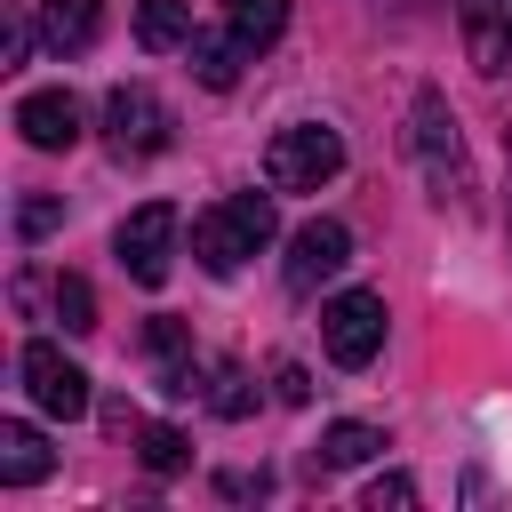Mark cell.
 <instances>
[{
    "label": "cell",
    "mask_w": 512,
    "mask_h": 512,
    "mask_svg": "<svg viewBox=\"0 0 512 512\" xmlns=\"http://www.w3.org/2000/svg\"><path fill=\"white\" fill-rule=\"evenodd\" d=\"M120 272L136 280V288H160L168 280V256H176V208L168 200H144L128 224H120Z\"/></svg>",
    "instance_id": "5"
},
{
    "label": "cell",
    "mask_w": 512,
    "mask_h": 512,
    "mask_svg": "<svg viewBox=\"0 0 512 512\" xmlns=\"http://www.w3.org/2000/svg\"><path fill=\"white\" fill-rule=\"evenodd\" d=\"M336 168H344V136L320 128V120H288L264 144V184L272 192H320Z\"/></svg>",
    "instance_id": "2"
},
{
    "label": "cell",
    "mask_w": 512,
    "mask_h": 512,
    "mask_svg": "<svg viewBox=\"0 0 512 512\" xmlns=\"http://www.w3.org/2000/svg\"><path fill=\"white\" fill-rule=\"evenodd\" d=\"M144 352H152L160 392H176V400L200 392V384H192V336H184V320H152V328H144Z\"/></svg>",
    "instance_id": "10"
},
{
    "label": "cell",
    "mask_w": 512,
    "mask_h": 512,
    "mask_svg": "<svg viewBox=\"0 0 512 512\" xmlns=\"http://www.w3.org/2000/svg\"><path fill=\"white\" fill-rule=\"evenodd\" d=\"M224 32L256 56V48H272L288 32V0H224Z\"/></svg>",
    "instance_id": "15"
},
{
    "label": "cell",
    "mask_w": 512,
    "mask_h": 512,
    "mask_svg": "<svg viewBox=\"0 0 512 512\" xmlns=\"http://www.w3.org/2000/svg\"><path fill=\"white\" fill-rule=\"evenodd\" d=\"M464 40H472V64H480V72H504V64H512L504 0H464Z\"/></svg>",
    "instance_id": "13"
},
{
    "label": "cell",
    "mask_w": 512,
    "mask_h": 512,
    "mask_svg": "<svg viewBox=\"0 0 512 512\" xmlns=\"http://www.w3.org/2000/svg\"><path fill=\"white\" fill-rule=\"evenodd\" d=\"M56 320H64V336H88V328H96V288H88L80 272L56 280Z\"/></svg>",
    "instance_id": "19"
},
{
    "label": "cell",
    "mask_w": 512,
    "mask_h": 512,
    "mask_svg": "<svg viewBox=\"0 0 512 512\" xmlns=\"http://www.w3.org/2000/svg\"><path fill=\"white\" fill-rule=\"evenodd\" d=\"M408 144H416V160H424V176H432V184H456V176H464V136H456V112H448V96H440V88H416Z\"/></svg>",
    "instance_id": "7"
},
{
    "label": "cell",
    "mask_w": 512,
    "mask_h": 512,
    "mask_svg": "<svg viewBox=\"0 0 512 512\" xmlns=\"http://www.w3.org/2000/svg\"><path fill=\"white\" fill-rule=\"evenodd\" d=\"M32 48V24H24V0H8V64H24Z\"/></svg>",
    "instance_id": "24"
},
{
    "label": "cell",
    "mask_w": 512,
    "mask_h": 512,
    "mask_svg": "<svg viewBox=\"0 0 512 512\" xmlns=\"http://www.w3.org/2000/svg\"><path fill=\"white\" fill-rule=\"evenodd\" d=\"M272 192H232V200H216L208 216H192V256H200V272H216V280H232L264 240H272Z\"/></svg>",
    "instance_id": "1"
},
{
    "label": "cell",
    "mask_w": 512,
    "mask_h": 512,
    "mask_svg": "<svg viewBox=\"0 0 512 512\" xmlns=\"http://www.w3.org/2000/svg\"><path fill=\"white\" fill-rule=\"evenodd\" d=\"M104 144H112V160H152L168 144V104L144 80H120L104 96Z\"/></svg>",
    "instance_id": "4"
},
{
    "label": "cell",
    "mask_w": 512,
    "mask_h": 512,
    "mask_svg": "<svg viewBox=\"0 0 512 512\" xmlns=\"http://www.w3.org/2000/svg\"><path fill=\"white\" fill-rule=\"evenodd\" d=\"M320 344H328L336 368H368V360L384 352V296H368V288L328 296V304H320Z\"/></svg>",
    "instance_id": "3"
},
{
    "label": "cell",
    "mask_w": 512,
    "mask_h": 512,
    "mask_svg": "<svg viewBox=\"0 0 512 512\" xmlns=\"http://www.w3.org/2000/svg\"><path fill=\"white\" fill-rule=\"evenodd\" d=\"M24 392H32V408H40V416H56V424H72V416H88V408H96L88 368H72L56 344H24Z\"/></svg>",
    "instance_id": "6"
},
{
    "label": "cell",
    "mask_w": 512,
    "mask_h": 512,
    "mask_svg": "<svg viewBox=\"0 0 512 512\" xmlns=\"http://www.w3.org/2000/svg\"><path fill=\"white\" fill-rule=\"evenodd\" d=\"M216 488H224V496H264V488H272V480H264V472H256V480H248V472H224V480H216Z\"/></svg>",
    "instance_id": "25"
},
{
    "label": "cell",
    "mask_w": 512,
    "mask_h": 512,
    "mask_svg": "<svg viewBox=\"0 0 512 512\" xmlns=\"http://www.w3.org/2000/svg\"><path fill=\"white\" fill-rule=\"evenodd\" d=\"M48 464H56L48 440H40L24 416H8V424H0V480H8V488H32V480H48Z\"/></svg>",
    "instance_id": "12"
},
{
    "label": "cell",
    "mask_w": 512,
    "mask_h": 512,
    "mask_svg": "<svg viewBox=\"0 0 512 512\" xmlns=\"http://www.w3.org/2000/svg\"><path fill=\"white\" fill-rule=\"evenodd\" d=\"M136 48H192V0H136Z\"/></svg>",
    "instance_id": "14"
},
{
    "label": "cell",
    "mask_w": 512,
    "mask_h": 512,
    "mask_svg": "<svg viewBox=\"0 0 512 512\" xmlns=\"http://www.w3.org/2000/svg\"><path fill=\"white\" fill-rule=\"evenodd\" d=\"M240 40L232 32H192V72H200V88H232L240 80Z\"/></svg>",
    "instance_id": "17"
},
{
    "label": "cell",
    "mask_w": 512,
    "mask_h": 512,
    "mask_svg": "<svg viewBox=\"0 0 512 512\" xmlns=\"http://www.w3.org/2000/svg\"><path fill=\"white\" fill-rule=\"evenodd\" d=\"M208 408H216V416H248V408H256V392H248V376H240L232 360L216 368V392H208Z\"/></svg>",
    "instance_id": "21"
},
{
    "label": "cell",
    "mask_w": 512,
    "mask_h": 512,
    "mask_svg": "<svg viewBox=\"0 0 512 512\" xmlns=\"http://www.w3.org/2000/svg\"><path fill=\"white\" fill-rule=\"evenodd\" d=\"M272 384H280V400H288V408H304V400H312V376H304L296 360H280V376H272Z\"/></svg>",
    "instance_id": "23"
},
{
    "label": "cell",
    "mask_w": 512,
    "mask_h": 512,
    "mask_svg": "<svg viewBox=\"0 0 512 512\" xmlns=\"http://www.w3.org/2000/svg\"><path fill=\"white\" fill-rule=\"evenodd\" d=\"M96 24H104V0H40V40L56 56H80L96 40Z\"/></svg>",
    "instance_id": "11"
},
{
    "label": "cell",
    "mask_w": 512,
    "mask_h": 512,
    "mask_svg": "<svg viewBox=\"0 0 512 512\" xmlns=\"http://www.w3.org/2000/svg\"><path fill=\"white\" fill-rule=\"evenodd\" d=\"M376 448H384V432H376V424H328V432H320V448H312V464H320V472H352V464H368Z\"/></svg>",
    "instance_id": "16"
},
{
    "label": "cell",
    "mask_w": 512,
    "mask_h": 512,
    "mask_svg": "<svg viewBox=\"0 0 512 512\" xmlns=\"http://www.w3.org/2000/svg\"><path fill=\"white\" fill-rule=\"evenodd\" d=\"M352 264V232L336 224V216H312V224H296V240H288V288L296 296H312L320 280H336Z\"/></svg>",
    "instance_id": "8"
},
{
    "label": "cell",
    "mask_w": 512,
    "mask_h": 512,
    "mask_svg": "<svg viewBox=\"0 0 512 512\" xmlns=\"http://www.w3.org/2000/svg\"><path fill=\"white\" fill-rule=\"evenodd\" d=\"M16 128H24L32 152H72L80 144V96L72 88H32L16 104Z\"/></svg>",
    "instance_id": "9"
},
{
    "label": "cell",
    "mask_w": 512,
    "mask_h": 512,
    "mask_svg": "<svg viewBox=\"0 0 512 512\" xmlns=\"http://www.w3.org/2000/svg\"><path fill=\"white\" fill-rule=\"evenodd\" d=\"M360 504H368V512H408V504H416V480H408V472H376V480L360 488Z\"/></svg>",
    "instance_id": "20"
},
{
    "label": "cell",
    "mask_w": 512,
    "mask_h": 512,
    "mask_svg": "<svg viewBox=\"0 0 512 512\" xmlns=\"http://www.w3.org/2000/svg\"><path fill=\"white\" fill-rule=\"evenodd\" d=\"M136 456H144L152 480H176V472L192 464V440H184L176 424H136Z\"/></svg>",
    "instance_id": "18"
},
{
    "label": "cell",
    "mask_w": 512,
    "mask_h": 512,
    "mask_svg": "<svg viewBox=\"0 0 512 512\" xmlns=\"http://www.w3.org/2000/svg\"><path fill=\"white\" fill-rule=\"evenodd\" d=\"M56 216H64V200H48V192L16 200V240H40V232H56Z\"/></svg>",
    "instance_id": "22"
}]
</instances>
